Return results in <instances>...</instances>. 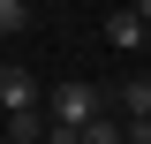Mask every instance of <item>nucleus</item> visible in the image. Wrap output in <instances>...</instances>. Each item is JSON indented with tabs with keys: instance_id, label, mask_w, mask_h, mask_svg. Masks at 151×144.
Here are the masks:
<instances>
[{
	"instance_id": "1",
	"label": "nucleus",
	"mask_w": 151,
	"mask_h": 144,
	"mask_svg": "<svg viewBox=\"0 0 151 144\" xmlns=\"http://www.w3.org/2000/svg\"><path fill=\"white\" fill-rule=\"evenodd\" d=\"M98 114H113L98 84H53V129H91Z\"/></svg>"
},
{
	"instance_id": "2",
	"label": "nucleus",
	"mask_w": 151,
	"mask_h": 144,
	"mask_svg": "<svg viewBox=\"0 0 151 144\" xmlns=\"http://www.w3.org/2000/svg\"><path fill=\"white\" fill-rule=\"evenodd\" d=\"M0 106L8 114H30L38 106V76L30 68H0Z\"/></svg>"
},
{
	"instance_id": "3",
	"label": "nucleus",
	"mask_w": 151,
	"mask_h": 144,
	"mask_svg": "<svg viewBox=\"0 0 151 144\" xmlns=\"http://www.w3.org/2000/svg\"><path fill=\"white\" fill-rule=\"evenodd\" d=\"M106 46H121V53H129V46H151L144 15H136V8H113V15H106Z\"/></svg>"
},
{
	"instance_id": "4",
	"label": "nucleus",
	"mask_w": 151,
	"mask_h": 144,
	"mask_svg": "<svg viewBox=\"0 0 151 144\" xmlns=\"http://www.w3.org/2000/svg\"><path fill=\"white\" fill-rule=\"evenodd\" d=\"M38 137H53V114L30 106V114H8V144H38Z\"/></svg>"
},
{
	"instance_id": "5",
	"label": "nucleus",
	"mask_w": 151,
	"mask_h": 144,
	"mask_svg": "<svg viewBox=\"0 0 151 144\" xmlns=\"http://www.w3.org/2000/svg\"><path fill=\"white\" fill-rule=\"evenodd\" d=\"M83 144H129V121H121V114H98V121L83 129Z\"/></svg>"
},
{
	"instance_id": "6",
	"label": "nucleus",
	"mask_w": 151,
	"mask_h": 144,
	"mask_svg": "<svg viewBox=\"0 0 151 144\" xmlns=\"http://www.w3.org/2000/svg\"><path fill=\"white\" fill-rule=\"evenodd\" d=\"M0 31H30V0H0Z\"/></svg>"
},
{
	"instance_id": "7",
	"label": "nucleus",
	"mask_w": 151,
	"mask_h": 144,
	"mask_svg": "<svg viewBox=\"0 0 151 144\" xmlns=\"http://www.w3.org/2000/svg\"><path fill=\"white\" fill-rule=\"evenodd\" d=\"M129 144H151V121H129Z\"/></svg>"
},
{
	"instance_id": "8",
	"label": "nucleus",
	"mask_w": 151,
	"mask_h": 144,
	"mask_svg": "<svg viewBox=\"0 0 151 144\" xmlns=\"http://www.w3.org/2000/svg\"><path fill=\"white\" fill-rule=\"evenodd\" d=\"M144 53H151V46H144Z\"/></svg>"
},
{
	"instance_id": "9",
	"label": "nucleus",
	"mask_w": 151,
	"mask_h": 144,
	"mask_svg": "<svg viewBox=\"0 0 151 144\" xmlns=\"http://www.w3.org/2000/svg\"><path fill=\"white\" fill-rule=\"evenodd\" d=\"M0 144H8V137H0Z\"/></svg>"
}]
</instances>
